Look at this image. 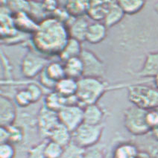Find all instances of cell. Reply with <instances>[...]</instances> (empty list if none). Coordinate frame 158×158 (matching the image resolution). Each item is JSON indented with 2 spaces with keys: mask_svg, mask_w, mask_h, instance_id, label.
<instances>
[{
  "mask_svg": "<svg viewBox=\"0 0 158 158\" xmlns=\"http://www.w3.org/2000/svg\"><path fill=\"white\" fill-rule=\"evenodd\" d=\"M69 38L65 23L49 17L39 23L37 30L31 35V42L36 51L45 57L59 56Z\"/></svg>",
  "mask_w": 158,
  "mask_h": 158,
  "instance_id": "6da1fadb",
  "label": "cell"
},
{
  "mask_svg": "<svg viewBox=\"0 0 158 158\" xmlns=\"http://www.w3.org/2000/svg\"><path fill=\"white\" fill-rule=\"evenodd\" d=\"M107 89V84L102 78L83 77L79 79L76 93L78 105L84 108L87 105L96 104Z\"/></svg>",
  "mask_w": 158,
  "mask_h": 158,
  "instance_id": "7a4b0ae2",
  "label": "cell"
},
{
  "mask_svg": "<svg viewBox=\"0 0 158 158\" xmlns=\"http://www.w3.org/2000/svg\"><path fill=\"white\" fill-rule=\"evenodd\" d=\"M128 100L133 105L145 110L158 109V89L143 84L130 85Z\"/></svg>",
  "mask_w": 158,
  "mask_h": 158,
  "instance_id": "3957f363",
  "label": "cell"
},
{
  "mask_svg": "<svg viewBox=\"0 0 158 158\" xmlns=\"http://www.w3.org/2000/svg\"><path fill=\"white\" fill-rule=\"evenodd\" d=\"M147 111L132 105L124 110V125L134 136H143L151 132L146 121Z\"/></svg>",
  "mask_w": 158,
  "mask_h": 158,
  "instance_id": "277c9868",
  "label": "cell"
},
{
  "mask_svg": "<svg viewBox=\"0 0 158 158\" xmlns=\"http://www.w3.org/2000/svg\"><path fill=\"white\" fill-rule=\"evenodd\" d=\"M103 126L82 123L73 132V141L84 149L96 146L101 139Z\"/></svg>",
  "mask_w": 158,
  "mask_h": 158,
  "instance_id": "5b68a950",
  "label": "cell"
},
{
  "mask_svg": "<svg viewBox=\"0 0 158 158\" xmlns=\"http://www.w3.org/2000/svg\"><path fill=\"white\" fill-rule=\"evenodd\" d=\"M50 62L42 54L34 49H28L21 64V72L26 78H33L44 70Z\"/></svg>",
  "mask_w": 158,
  "mask_h": 158,
  "instance_id": "8992f818",
  "label": "cell"
},
{
  "mask_svg": "<svg viewBox=\"0 0 158 158\" xmlns=\"http://www.w3.org/2000/svg\"><path fill=\"white\" fill-rule=\"evenodd\" d=\"M81 59L84 64V77L102 78L105 73V64L95 53L83 49Z\"/></svg>",
  "mask_w": 158,
  "mask_h": 158,
  "instance_id": "52a82bcc",
  "label": "cell"
},
{
  "mask_svg": "<svg viewBox=\"0 0 158 158\" xmlns=\"http://www.w3.org/2000/svg\"><path fill=\"white\" fill-rule=\"evenodd\" d=\"M60 123L57 112L47 108L44 105L40 107L37 116V126L44 139H48L51 132Z\"/></svg>",
  "mask_w": 158,
  "mask_h": 158,
  "instance_id": "ba28073f",
  "label": "cell"
},
{
  "mask_svg": "<svg viewBox=\"0 0 158 158\" xmlns=\"http://www.w3.org/2000/svg\"><path fill=\"white\" fill-rule=\"evenodd\" d=\"M57 114L60 123L72 132L84 123V108L79 105H66Z\"/></svg>",
  "mask_w": 158,
  "mask_h": 158,
  "instance_id": "9c48e42d",
  "label": "cell"
},
{
  "mask_svg": "<svg viewBox=\"0 0 158 158\" xmlns=\"http://www.w3.org/2000/svg\"><path fill=\"white\" fill-rule=\"evenodd\" d=\"M78 105V100L76 96L69 97L62 96L56 91H50L45 97L44 105L50 110L58 113L66 105Z\"/></svg>",
  "mask_w": 158,
  "mask_h": 158,
  "instance_id": "30bf717a",
  "label": "cell"
},
{
  "mask_svg": "<svg viewBox=\"0 0 158 158\" xmlns=\"http://www.w3.org/2000/svg\"><path fill=\"white\" fill-rule=\"evenodd\" d=\"M70 37L74 38L80 42L86 40V35L90 23L86 16L80 17L70 18L66 23Z\"/></svg>",
  "mask_w": 158,
  "mask_h": 158,
  "instance_id": "8fae6325",
  "label": "cell"
},
{
  "mask_svg": "<svg viewBox=\"0 0 158 158\" xmlns=\"http://www.w3.org/2000/svg\"><path fill=\"white\" fill-rule=\"evenodd\" d=\"M12 16L16 28L21 33L31 34L32 35L38 28L39 23L27 12H12Z\"/></svg>",
  "mask_w": 158,
  "mask_h": 158,
  "instance_id": "7c38bea8",
  "label": "cell"
},
{
  "mask_svg": "<svg viewBox=\"0 0 158 158\" xmlns=\"http://www.w3.org/2000/svg\"><path fill=\"white\" fill-rule=\"evenodd\" d=\"M17 113L15 105L8 97H0V124L1 127H8L15 124Z\"/></svg>",
  "mask_w": 158,
  "mask_h": 158,
  "instance_id": "4fadbf2b",
  "label": "cell"
},
{
  "mask_svg": "<svg viewBox=\"0 0 158 158\" xmlns=\"http://www.w3.org/2000/svg\"><path fill=\"white\" fill-rule=\"evenodd\" d=\"M111 1L93 0L89 1L87 16L94 22H103L109 11Z\"/></svg>",
  "mask_w": 158,
  "mask_h": 158,
  "instance_id": "5bb4252c",
  "label": "cell"
},
{
  "mask_svg": "<svg viewBox=\"0 0 158 158\" xmlns=\"http://www.w3.org/2000/svg\"><path fill=\"white\" fill-rule=\"evenodd\" d=\"M107 28L102 22L90 23L88 28L86 40L91 44H98L105 39Z\"/></svg>",
  "mask_w": 158,
  "mask_h": 158,
  "instance_id": "9a60e30c",
  "label": "cell"
},
{
  "mask_svg": "<svg viewBox=\"0 0 158 158\" xmlns=\"http://www.w3.org/2000/svg\"><path fill=\"white\" fill-rule=\"evenodd\" d=\"M158 74V52L148 53L137 75L143 78H154Z\"/></svg>",
  "mask_w": 158,
  "mask_h": 158,
  "instance_id": "2e32d148",
  "label": "cell"
},
{
  "mask_svg": "<svg viewBox=\"0 0 158 158\" xmlns=\"http://www.w3.org/2000/svg\"><path fill=\"white\" fill-rule=\"evenodd\" d=\"M48 139L55 142L63 147H65L73 141V132L60 123L51 132Z\"/></svg>",
  "mask_w": 158,
  "mask_h": 158,
  "instance_id": "e0dca14e",
  "label": "cell"
},
{
  "mask_svg": "<svg viewBox=\"0 0 158 158\" xmlns=\"http://www.w3.org/2000/svg\"><path fill=\"white\" fill-rule=\"evenodd\" d=\"M104 112L99 105L93 104L84 107V123L92 125H102Z\"/></svg>",
  "mask_w": 158,
  "mask_h": 158,
  "instance_id": "ac0fdd59",
  "label": "cell"
},
{
  "mask_svg": "<svg viewBox=\"0 0 158 158\" xmlns=\"http://www.w3.org/2000/svg\"><path fill=\"white\" fill-rule=\"evenodd\" d=\"M83 48H82L81 42L70 37L65 47L59 55V57L62 63H65L69 59L80 57Z\"/></svg>",
  "mask_w": 158,
  "mask_h": 158,
  "instance_id": "d6986e66",
  "label": "cell"
},
{
  "mask_svg": "<svg viewBox=\"0 0 158 158\" xmlns=\"http://www.w3.org/2000/svg\"><path fill=\"white\" fill-rule=\"evenodd\" d=\"M112 152L114 158H138L140 151L134 143H123L116 145Z\"/></svg>",
  "mask_w": 158,
  "mask_h": 158,
  "instance_id": "ffe728a7",
  "label": "cell"
},
{
  "mask_svg": "<svg viewBox=\"0 0 158 158\" xmlns=\"http://www.w3.org/2000/svg\"><path fill=\"white\" fill-rule=\"evenodd\" d=\"M64 64L67 78L78 81L84 77V64L80 57L69 59Z\"/></svg>",
  "mask_w": 158,
  "mask_h": 158,
  "instance_id": "44dd1931",
  "label": "cell"
},
{
  "mask_svg": "<svg viewBox=\"0 0 158 158\" xmlns=\"http://www.w3.org/2000/svg\"><path fill=\"white\" fill-rule=\"evenodd\" d=\"M77 90H78V81L67 77L57 82L55 89V91L66 98L76 96Z\"/></svg>",
  "mask_w": 158,
  "mask_h": 158,
  "instance_id": "7402d4cb",
  "label": "cell"
},
{
  "mask_svg": "<svg viewBox=\"0 0 158 158\" xmlns=\"http://www.w3.org/2000/svg\"><path fill=\"white\" fill-rule=\"evenodd\" d=\"M125 15V14L120 7L118 1H111L108 13L102 23L107 26V28H111L121 22Z\"/></svg>",
  "mask_w": 158,
  "mask_h": 158,
  "instance_id": "603a6c76",
  "label": "cell"
},
{
  "mask_svg": "<svg viewBox=\"0 0 158 158\" xmlns=\"http://www.w3.org/2000/svg\"><path fill=\"white\" fill-rule=\"evenodd\" d=\"M89 1L87 0H69L65 2L64 7L73 17H80L87 15Z\"/></svg>",
  "mask_w": 158,
  "mask_h": 158,
  "instance_id": "cb8c5ba5",
  "label": "cell"
},
{
  "mask_svg": "<svg viewBox=\"0 0 158 158\" xmlns=\"http://www.w3.org/2000/svg\"><path fill=\"white\" fill-rule=\"evenodd\" d=\"M45 71L48 76L55 82H58L66 77L65 67L64 63L62 62H50L45 68Z\"/></svg>",
  "mask_w": 158,
  "mask_h": 158,
  "instance_id": "d4e9b609",
  "label": "cell"
},
{
  "mask_svg": "<svg viewBox=\"0 0 158 158\" xmlns=\"http://www.w3.org/2000/svg\"><path fill=\"white\" fill-rule=\"evenodd\" d=\"M118 2L124 13L128 15L139 13L145 5V2L142 0H121L118 1Z\"/></svg>",
  "mask_w": 158,
  "mask_h": 158,
  "instance_id": "484cf974",
  "label": "cell"
},
{
  "mask_svg": "<svg viewBox=\"0 0 158 158\" xmlns=\"http://www.w3.org/2000/svg\"><path fill=\"white\" fill-rule=\"evenodd\" d=\"M85 151L86 149L72 141L69 145L64 147L60 158H82Z\"/></svg>",
  "mask_w": 158,
  "mask_h": 158,
  "instance_id": "4316f807",
  "label": "cell"
},
{
  "mask_svg": "<svg viewBox=\"0 0 158 158\" xmlns=\"http://www.w3.org/2000/svg\"><path fill=\"white\" fill-rule=\"evenodd\" d=\"M9 133V143L11 144H19L25 139V131L22 126L14 125L6 127Z\"/></svg>",
  "mask_w": 158,
  "mask_h": 158,
  "instance_id": "83f0119b",
  "label": "cell"
},
{
  "mask_svg": "<svg viewBox=\"0 0 158 158\" xmlns=\"http://www.w3.org/2000/svg\"><path fill=\"white\" fill-rule=\"evenodd\" d=\"M64 147L55 142L48 139L45 148L46 158H60L63 153Z\"/></svg>",
  "mask_w": 158,
  "mask_h": 158,
  "instance_id": "f1b7e54d",
  "label": "cell"
},
{
  "mask_svg": "<svg viewBox=\"0 0 158 158\" xmlns=\"http://www.w3.org/2000/svg\"><path fill=\"white\" fill-rule=\"evenodd\" d=\"M48 139H45L39 143L31 146L28 151L27 158H46L45 148Z\"/></svg>",
  "mask_w": 158,
  "mask_h": 158,
  "instance_id": "f546056e",
  "label": "cell"
},
{
  "mask_svg": "<svg viewBox=\"0 0 158 158\" xmlns=\"http://www.w3.org/2000/svg\"><path fill=\"white\" fill-rule=\"evenodd\" d=\"M14 98H15V102L20 107H28L30 105L33 104L31 94L26 88L18 91L16 93Z\"/></svg>",
  "mask_w": 158,
  "mask_h": 158,
  "instance_id": "4dcf8cb0",
  "label": "cell"
},
{
  "mask_svg": "<svg viewBox=\"0 0 158 158\" xmlns=\"http://www.w3.org/2000/svg\"><path fill=\"white\" fill-rule=\"evenodd\" d=\"M15 155L14 145L10 143H2L0 145V158H14Z\"/></svg>",
  "mask_w": 158,
  "mask_h": 158,
  "instance_id": "1f68e13d",
  "label": "cell"
},
{
  "mask_svg": "<svg viewBox=\"0 0 158 158\" xmlns=\"http://www.w3.org/2000/svg\"><path fill=\"white\" fill-rule=\"evenodd\" d=\"M141 154L145 156L147 158H158V140L154 139V141L150 142L145 147L143 152H140Z\"/></svg>",
  "mask_w": 158,
  "mask_h": 158,
  "instance_id": "d6a6232c",
  "label": "cell"
},
{
  "mask_svg": "<svg viewBox=\"0 0 158 158\" xmlns=\"http://www.w3.org/2000/svg\"><path fill=\"white\" fill-rule=\"evenodd\" d=\"M26 88L31 94L33 103H36V102H39L41 99L44 93H43L42 88L40 87V86L38 85V84L31 83L28 84Z\"/></svg>",
  "mask_w": 158,
  "mask_h": 158,
  "instance_id": "836d02e7",
  "label": "cell"
},
{
  "mask_svg": "<svg viewBox=\"0 0 158 158\" xmlns=\"http://www.w3.org/2000/svg\"><path fill=\"white\" fill-rule=\"evenodd\" d=\"M38 76L40 83V84L43 87L46 88V89H49L50 91L55 90L57 82H55V81H53L52 79H51L48 76L46 71H45V69L38 75Z\"/></svg>",
  "mask_w": 158,
  "mask_h": 158,
  "instance_id": "e575fe53",
  "label": "cell"
},
{
  "mask_svg": "<svg viewBox=\"0 0 158 158\" xmlns=\"http://www.w3.org/2000/svg\"><path fill=\"white\" fill-rule=\"evenodd\" d=\"M51 17H52L55 18V19H57V20L60 21V22L65 23H68V21L70 19V18L72 17L68 13V11L66 10V9L65 8V7H57L56 8V10L52 14Z\"/></svg>",
  "mask_w": 158,
  "mask_h": 158,
  "instance_id": "d590c367",
  "label": "cell"
},
{
  "mask_svg": "<svg viewBox=\"0 0 158 158\" xmlns=\"http://www.w3.org/2000/svg\"><path fill=\"white\" fill-rule=\"evenodd\" d=\"M146 121L151 132L158 127V109H154L147 111Z\"/></svg>",
  "mask_w": 158,
  "mask_h": 158,
  "instance_id": "8d00e7d4",
  "label": "cell"
},
{
  "mask_svg": "<svg viewBox=\"0 0 158 158\" xmlns=\"http://www.w3.org/2000/svg\"><path fill=\"white\" fill-rule=\"evenodd\" d=\"M105 152L103 148L99 146H93L86 149L85 153L82 158H104L105 157Z\"/></svg>",
  "mask_w": 158,
  "mask_h": 158,
  "instance_id": "74e56055",
  "label": "cell"
},
{
  "mask_svg": "<svg viewBox=\"0 0 158 158\" xmlns=\"http://www.w3.org/2000/svg\"><path fill=\"white\" fill-rule=\"evenodd\" d=\"M0 142L1 144L9 143V133L6 127H1L0 128Z\"/></svg>",
  "mask_w": 158,
  "mask_h": 158,
  "instance_id": "f35d334b",
  "label": "cell"
},
{
  "mask_svg": "<svg viewBox=\"0 0 158 158\" xmlns=\"http://www.w3.org/2000/svg\"><path fill=\"white\" fill-rule=\"evenodd\" d=\"M152 135H153L154 139H157L158 140V127L157 129H155V130L152 131Z\"/></svg>",
  "mask_w": 158,
  "mask_h": 158,
  "instance_id": "ab89813d",
  "label": "cell"
},
{
  "mask_svg": "<svg viewBox=\"0 0 158 158\" xmlns=\"http://www.w3.org/2000/svg\"><path fill=\"white\" fill-rule=\"evenodd\" d=\"M104 158H114V156H113V152H107V153H105Z\"/></svg>",
  "mask_w": 158,
  "mask_h": 158,
  "instance_id": "60d3db41",
  "label": "cell"
},
{
  "mask_svg": "<svg viewBox=\"0 0 158 158\" xmlns=\"http://www.w3.org/2000/svg\"><path fill=\"white\" fill-rule=\"evenodd\" d=\"M154 84H155L156 88L158 89V74L154 78Z\"/></svg>",
  "mask_w": 158,
  "mask_h": 158,
  "instance_id": "b9f144b4",
  "label": "cell"
},
{
  "mask_svg": "<svg viewBox=\"0 0 158 158\" xmlns=\"http://www.w3.org/2000/svg\"><path fill=\"white\" fill-rule=\"evenodd\" d=\"M154 10H155V11L158 14V2H156L155 4H154Z\"/></svg>",
  "mask_w": 158,
  "mask_h": 158,
  "instance_id": "7bdbcfd3",
  "label": "cell"
},
{
  "mask_svg": "<svg viewBox=\"0 0 158 158\" xmlns=\"http://www.w3.org/2000/svg\"><path fill=\"white\" fill-rule=\"evenodd\" d=\"M138 158H147V157H145V156L143 155V154H142L141 153H139V157H138Z\"/></svg>",
  "mask_w": 158,
  "mask_h": 158,
  "instance_id": "ee69618b",
  "label": "cell"
}]
</instances>
